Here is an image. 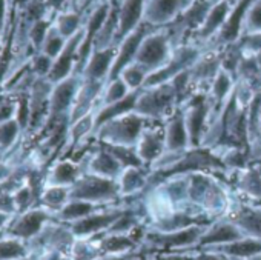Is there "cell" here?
<instances>
[{
  "instance_id": "obj_4",
  "label": "cell",
  "mask_w": 261,
  "mask_h": 260,
  "mask_svg": "<svg viewBox=\"0 0 261 260\" xmlns=\"http://www.w3.org/2000/svg\"><path fill=\"white\" fill-rule=\"evenodd\" d=\"M181 111L191 139V148H197L203 144L207 133L206 128L212 114V102L207 94H194L186 99Z\"/></svg>"
},
{
  "instance_id": "obj_46",
  "label": "cell",
  "mask_w": 261,
  "mask_h": 260,
  "mask_svg": "<svg viewBox=\"0 0 261 260\" xmlns=\"http://www.w3.org/2000/svg\"><path fill=\"white\" fill-rule=\"evenodd\" d=\"M195 260H227L224 254H211V252H203L200 254Z\"/></svg>"
},
{
  "instance_id": "obj_37",
  "label": "cell",
  "mask_w": 261,
  "mask_h": 260,
  "mask_svg": "<svg viewBox=\"0 0 261 260\" xmlns=\"http://www.w3.org/2000/svg\"><path fill=\"white\" fill-rule=\"evenodd\" d=\"M100 248H95L86 239H75L69 249V255L72 260H95L98 258Z\"/></svg>"
},
{
  "instance_id": "obj_17",
  "label": "cell",
  "mask_w": 261,
  "mask_h": 260,
  "mask_svg": "<svg viewBox=\"0 0 261 260\" xmlns=\"http://www.w3.org/2000/svg\"><path fill=\"white\" fill-rule=\"evenodd\" d=\"M204 231L206 228L203 225H195V226H189V228L171 231V232L157 231V232L148 234V242L155 246H163V248H183V246H191L194 243H198Z\"/></svg>"
},
{
  "instance_id": "obj_13",
  "label": "cell",
  "mask_w": 261,
  "mask_h": 260,
  "mask_svg": "<svg viewBox=\"0 0 261 260\" xmlns=\"http://www.w3.org/2000/svg\"><path fill=\"white\" fill-rule=\"evenodd\" d=\"M145 7H146V0H120L118 2L117 45L143 23Z\"/></svg>"
},
{
  "instance_id": "obj_2",
  "label": "cell",
  "mask_w": 261,
  "mask_h": 260,
  "mask_svg": "<svg viewBox=\"0 0 261 260\" xmlns=\"http://www.w3.org/2000/svg\"><path fill=\"white\" fill-rule=\"evenodd\" d=\"M175 48L177 45L168 27L160 30H152L143 39L136 62L145 66L149 71V74L155 73L171 60Z\"/></svg>"
},
{
  "instance_id": "obj_49",
  "label": "cell",
  "mask_w": 261,
  "mask_h": 260,
  "mask_svg": "<svg viewBox=\"0 0 261 260\" xmlns=\"http://www.w3.org/2000/svg\"><path fill=\"white\" fill-rule=\"evenodd\" d=\"M60 260H72V258H71V255H69V254H63V255L60 257Z\"/></svg>"
},
{
  "instance_id": "obj_45",
  "label": "cell",
  "mask_w": 261,
  "mask_h": 260,
  "mask_svg": "<svg viewBox=\"0 0 261 260\" xmlns=\"http://www.w3.org/2000/svg\"><path fill=\"white\" fill-rule=\"evenodd\" d=\"M69 4V0H46V5H48V10L51 13H59L62 11V8L65 5Z\"/></svg>"
},
{
  "instance_id": "obj_3",
  "label": "cell",
  "mask_w": 261,
  "mask_h": 260,
  "mask_svg": "<svg viewBox=\"0 0 261 260\" xmlns=\"http://www.w3.org/2000/svg\"><path fill=\"white\" fill-rule=\"evenodd\" d=\"M177 92L172 83L168 82L159 86L143 88L137 99L136 112L149 120H159L166 117L168 114H172L177 109Z\"/></svg>"
},
{
  "instance_id": "obj_23",
  "label": "cell",
  "mask_w": 261,
  "mask_h": 260,
  "mask_svg": "<svg viewBox=\"0 0 261 260\" xmlns=\"http://www.w3.org/2000/svg\"><path fill=\"white\" fill-rule=\"evenodd\" d=\"M31 255L28 242L7 234L0 235V260H28Z\"/></svg>"
},
{
  "instance_id": "obj_26",
  "label": "cell",
  "mask_w": 261,
  "mask_h": 260,
  "mask_svg": "<svg viewBox=\"0 0 261 260\" xmlns=\"http://www.w3.org/2000/svg\"><path fill=\"white\" fill-rule=\"evenodd\" d=\"M98 205L86 202V200H77V199H71L57 214H56V220L62 222V223H74L80 219L88 217L89 214L98 211L97 208Z\"/></svg>"
},
{
  "instance_id": "obj_43",
  "label": "cell",
  "mask_w": 261,
  "mask_h": 260,
  "mask_svg": "<svg viewBox=\"0 0 261 260\" xmlns=\"http://www.w3.org/2000/svg\"><path fill=\"white\" fill-rule=\"evenodd\" d=\"M16 216H11V214H7L4 211H0V235H4L8 229V226L11 225V222L14 220Z\"/></svg>"
},
{
  "instance_id": "obj_20",
  "label": "cell",
  "mask_w": 261,
  "mask_h": 260,
  "mask_svg": "<svg viewBox=\"0 0 261 260\" xmlns=\"http://www.w3.org/2000/svg\"><path fill=\"white\" fill-rule=\"evenodd\" d=\"M235 77L226 71V69H220L217 73V76L212 79V82L209 83V91H207V96L212 102V111L214 109H221L224 108V105L227 103V100L230 99V96L233 94L235 91Z\"/></svg>"
},
{
  "instance_id": "obj_11",
  "label": "cell",
  "mask_w": 261,
  "mask_h": 260,
  "mask_svg": "<svg viewBox=\"0 0 261 260\" xmlns=\"http://www.w3.org/2000/svg\"><path fill=\"white\" fill-rule=\"evenodd\" d=\"M124 209L112 211H95L85 219L69 223V229L75 239H89L101 231H108L121 216Z\"/></svg>"
},
{
  "instance_id": "obj_1",
  "label": "cell",
  "mask_w": 261,
  "mask_h": 260,
  "mask_svg": "<svg viewBox=\"0 0 261 260\" xmlns=\"http://www.w3.org/2000/svg\"><path fill=\"white\" fill-rule=\"evenodd\" d=\"M148 122L151 120L133 111L101 125L94 131V136L100 144L136 148L140 136L148 128Z\"/></svg>"
},
{
  "instance_id": "obj_22",
  "label": "cell",
  "mask_w": 261,
  "mask_h": 260,
  "mask_svg": "<svg viewBox=\"0 0 261 260\" xmlns=\"http://www.w3.org/2000/svg\"><path fill=\"white\" fill-rule=\"evenodd\" d=\"M149 185V174L145 171V167L124 168L118 177L120 196H134Z\"/></svg>"
},
{
  "instance_id": "obj_29",
  "label": "cell",
  "mask_w": 261,
  "mask_h": 260,
  "mask_svg": "<svg viewBox=\"0 0 261 260\" xmlns=\"http://www.w3.org/2000/svg\"><path fill=\"white\" fill-rule=\"evenodd\" d=\"M94 126H95V111L89 112L88 115L75 120L74 123L69 125L68 129V148H75L79 147L89 134H94Z\"/></svg>"
},
{
  "instance_id": "obj_9",
  "label": "cell",
  "mask_w": 261,
  "mask_h": 260,
  "mask_svg": "<svg viewBox=\"0 0 261 260\" xmlns=\"http://www.w3.org/2000/svg\"><path fill=\"white\" fill-rule=\"evenodd\" d=\"M151 31H152V28L143 22L134 33H130L127 37H124L117 45V54H115V60H114V65H112V69H111V74H109L108 82L112 80V79H117L120 76V73L127 65L136 62V57H137V53L140 50V45H142L143 39Z\"/></svg>"
},
{
  "instance_id": "obj_48",
  "label": "cell",
  "mask_w": 261,
  "mask_h": 260,
  "mask_svg": "<svg viewBox=\"0 0 261 260\" xmlns=\"http://www.w3.org/2000/svg\"><path fill=\"white\" fill-rule=\"evenodd\" d=\"M83 2V0H69V4H68V7H69V10H74V11H77V8L80 7V4Z\"/></svg>"
},
{
  "instance_id": "obj_31",
  "label": "cell",
  "mask_w": 261,
  "mask_h": 260,
  "mask_svg": "<svg viewBox=\"0 0 261 260\" xmlns=\"http://www.w3.org/2000/svg\"><path fill=\"white\" fill-rule=\"evenodd\" d=\"M98 248L108 255L127 254V251L134 248V240L126 234H106V237L100 242Z\"/></svg>"
},
{
  "instance_id": "obj_50",
  "label": "cell",
  "mask_w": 261,
  "mask_h": 260,
  "mask_svg": "<svg viewBox=\"0 0 261 260\" xmlns=\"http://www.w3.org/2000/svg\"><path fill=\"white\" fill-rule=\"evenodd\" d=\"M247 260H261V254H256V255H253V257H250Z\"/></svg>"
},
{
  "instance_id": "obj_25",
  "label": "cell",
  "mask_w": 261,
  "mask_h": 260,
  "mask_svg": "<svg viewBox=\"0 0 261 260\" xmlns=\"http://www.w3.org/2000/svg\"><path fill=\"white\" fill-rule=\"evenodd\" d=\"M218 252L229 255L232 258H250L256 254H261V240L253 237H243L237 242L218 246Z\"/></svg>"
},
{
  "instance_id": "obj_21",
  "label": "cell",
  "mask_w": 261,
  "mask_h": 260,
  "mask_svg": "<svg viewBox=\"0 0 261 260\" xmlns=\"http://www.w3.org/2000/svg\"><path fill=\"white\" fill-rule=\"evenodd\" d=\"M246 237L233 222H220L204 231L198 245L201 246H221Z\"/></svg>"
},
{
  "instance_id": "obj_12",
  "label": "cell",
  "mask_w": 261,
  "mask_h": 260,
  "mask_svg": "<svg viewBox=\"0 0 261 260\" xmlns=\"http://www.w3.org/2000/svg\"><path fill=\"white\" fill-rule=\"evenodd\" d=\"M233 8L226 0H214L201 28L195 34V40L198 43H211L227 23Z\"/></svg>"
},
{
  "instance_id": "obj_28",
  "label": "cell",
  "mask_w": 261,
  "mask_h": 260,
  "mask_svg": "<svg viewBox=\"0 0 261 260\" xmlns=\"http://www.w3.org/2000/svg\"><path fill=\"white\" fill-rule=\"evenodd\" d=\"M233 223L247 237L261 240V208H244L237 214Z\"/></svg>"
},
{
  "instance_id": "obj_30",
  "label": "cell",
  "mask_w": 261,
  "mask_h": 260,
  "mask_svg": "<svg viewBox=\"0 0 261 260\" xmlns=\"http://www.w3.org/2000/svg\"><path fill=\"white\" fill-rule=\"evenodd\" d=\"M85 27L82 14L79 11L74 10H68V11H60L56 17H54V28L68 40L72 36H75L82 28Z\"/></svg>"
},
{
  "instance_id": "obj_33",
  "label": "cell",
  "mask_w": 261,
  "mask_h": 260,
  "mask_svg": "<svg viewBox=\"0 0 261 260\" xmlns=\"http://www.w3.org/2000/svg\"><path fill=\"white\" fill-rule=\"evenodd\" d=\"M130 92H133V91H130L126 86V83L120 77L112 79V80L106 82V85L103 88V92L100 96V102H98V106L97 108L106 106V105H111V103H115V102H120L126 96H129Z\"/></svg>"
},
{
  "instance_id": "obj_36",
  "label": "cell",
  "mask_w": 261,
  "mask_h": 260,
  "mask_svg": "<svg viewBox=\"0 0 261 260\" xmlns=\"http://www.w3.org/2000/svg\"><path fill=\"white\" fill-rule=\"evenodd\" d=\"M16 120L20 125L23 134L27 136L30 128V119H31V100L30 92H20L16 97Z\"/></svg>"
},
{
  "instance_id": "obj_19",
  "label": "cell",
  "mask_w": 261,
  "mask_h": 260,
  "mask_svg": "<svg viewBox=\"0 0 261 260\" xmlns=\"http://www.w3.org/2000/svg\"><path fill=\"white\" fill-rule=\"evenodd\" d=\"M124 171L123 165L105 148L100 147L85 160V173H91L105 179L118 180L121 173Z\"/></svg>"
},
{
  "instance_id": "obj_14",
  "label": "cell",
  "mask_w": 261,
  "mask_h": 260,
  "mask_svg": "<svg viewBox=\"0 0 261 260\" xmlns=\"http://www.w3.org/2000/svg\"><path fill=\"white\" fill-rule=\"evenodd\" d=\"M137 156L145 167H152L166 151L165 128H146L136 145Z\"/></svg>"
},
{
  "instance_id": "obj_35",
  "label": "cell",
  "mask_w": 261,
  "mask_h": 260,
  "mask_svg": "<svg viewBox=\"0 0 261 260\" xmlns=\"http://www.w3.org/2000/svg\"><path fill=\"white\" fill-rule=\"evenodd\" d=\"M53 25H54V20L49 19V17L46 16L45 19H40V20H37L36 23H33V25L30 27L28 39H30L31 45L34 46V50H37V51L42 50L43 42H45V39H46L49 30L53 28Z\"/></svg>"
},
{
  "instance_id": "obj_7",
  "label": "cell",
  "mask_w": 261,
  "mask_h": 260,
  "mask_svg": "<svg viewBox=\"0 0 261 260\" xmlns=\"http://www.w3.org/2000/svg\"><path fill=\"white\" fill-rule=\"evenodd\" d=\"M51 220H56V214L48 211L46 208L37 205L25 212L17 214L14 217V220L11 222V225L8 226L5 234L22 239L30 243L33 239H36L43 231V228Z\"/></svg>"
},
{
  "instance_id": "obj_5",
  "label": "cell",
  "mask_w": 261,
  "mask_h": 260,
  "mask_svg": "<svg viewBox=\"0 0 261 260\" xmlns=\"http://www.w3.org/2000/svg\"><path fill=\"white\" fill-rule=\"evenodd\" d=\"M118 196V180L105 179L91 173H83V176L71 186V199L86 200L95 205L111 202Z\"/></svg>"
},
{
  "instance_id": "obj_38",
  "label": "cell",
  "mask_w": 261,
  "mask_h": 260,
  "mask_svg": "<svg viewBox=\"0 0 261 260\" xmlns=\"http://www.w3.org/2000/svg\"><path fill=\"white\" fill-rule=\"evenodd\" d=\"M65 45H66V39H65V37L54 28V25H53V28L49 30V33H48V36H46V39H45V42H43V46H42L40 53L46 54L48 57H51V59L54 60V59H57L59 54L63 51Z\"/></svg>"
},
{
  "instance_id": "obj_8",
  "label": "cell",
  "mask_w": 261,
  "mask_h": 260,
  "mask_svg": "<svg viewBox=\"0 0 261 260\" xmlns=\"http://www.w3.org/2000/svg\"><path fill=\"white\" fill-rule=\"evenodd\" d=\"M192 0H146L143 22L152 30L171 27Z\"/></svg>"
},
{
  "instance_id": "obj_18",
  "label": "cell",
  "mask_w": 261,
  "mask_h": 260,
  "mask_svg": "<svg viewBox=\"0 0 261 260\" xmlns=\"http://www.w3.org/2000/svg\"><path fill=\"white\" fill-rule=\"evenodd\" d=\"M85 173V163L71 159H59L45 174V186H72Z\"/></svg>"
},
{
  "instance_id": "obj_27",
  "label": "cell",
  "mask_w": 261,
  "mask_h": 260,
  "mask_svg": "<svg viewBox=\"0 0 261 260\" xmlns=\"http://www.w3.org/2000/svg\"><path fill=\"white\" fill-rule=\"evenodd\" d=\"M71 200V186H54L46 185L40 194L39 205L48 211L57 214Z\"/></svg>"
},
{
  "instance_id": "obj_32",
  "label": "cell",
  "mask_w": 261,
  "mask_h": 260,
  "mask_svg": "<svg viewBox=\"0 0 261 260\" xmlns=\"http://www.w3.org/2000/svg\"><path fill=\"white\" fill-rule=\"evenodd\" d=\"M124 83L126 86L130 89V91H140L145 88V83L149 77V71L142 66L140 63L134 62V63H130L127 65L118 76Z\"/></svg>"
},
{
  "instance_id": "obj_6",
  "label": "cell",
  "mask_w": 261,
  "mask_h": 260,
  "mask_svg": "<svg viewBox=\"0 0 261 260\" xmlns=\"http://www.w3.org/2000/svg\"><path fill=\"white\" fill-rule=\"evenodd\" d=\"M82 85H83V76L74 73L68 79L53 86V91L49 96V115H48L46 125H51L59 119L69 117Z\"/></svg>"
},
{
  "instance_id": "obj_15",
  "label": "cell",
  "mask_w": 261,
  "mask_h": 260,
  "mask_svg": "<svg viewBox=\"0 0 261 260\" xmlns=\"http://www.w3.org/2000/svg\"><path fill=\"white\" fill-rule=\"evenodd\" d=\"M165 128V144L168 153H185L191 148V139L181 108H177L168 119Z\"/></svg>"
},
{
  "instance_id": "obj_42",
  "label": "cell",
  "mask_w": 261,
  "mask_h": 260,
  "mask_svg": "<svg viewBox=\"0 0 261 260\" xmlns=\"http://www.w3.org/2000/svg\"><path fill=\"white\" fill-rule=\"evenodd\" d=\"M0 211H4L7 214H11V216H17L19 214L13 193H7V191L0 190Z\"/></svg>"
},
{
  "instance_id": "obj_10",
  "label": "cell",
  "mask_w": 261,
  "mask_h": 260,
  "mask_svg": "<svg viewBox=\"0 0 261 260\" xmlns=\"http://www.w3.org/2000/svg\"><path fill=\"white\" fill-rule=\"evenodd\" d=\"M85 37V27L71 39L66 40V45L63 48V51L59 54L57 59H54L51 73L48 76V80L56 85L65 79H68L69 76H72L75 73V66H77V54H79V48L83 42Z\"/></svg>"
},
{
  "instance_id": "obj_41",
  "label": "cell",
  "mask_w": 261,
  "mask_h": 260,
  "mask_svg": "<svg viewBox=\"0 0 261 260\" xmlns=\"http://www.w3.org/2000/svg\"><path fill=\"white\" fill-rule=\"evenodd\" d=\"M16 117V99H0V123Z\"/></svg>"
},
{
  "instance_id": "obj_39",
  "label": "cell",
  "mask_w": 261,
  "mask_h": 260,
  "mask_svg": "<svg viewBox=\"0 0 261 260\" xmlns=\"http://www.w3.org/2000/svg\"><path fill=\"white\" fill-rule=\"evenodd\" d=\"M240 188L252 196V197H261V174L256 170H247L243 171L238 180Z\"/></svg>"
},
{
  "instance_id": "obj_40",
  "label": "cell",
  "mask_w": 261,
  "mask_h": 260,
  "mask_svg": "<svg viewBox=\"0 0 261 260\" xmlns=\"http://www.w3.org/2000/svg\"><path fill=\"white\" fill-rule=\"evenodd\" d=\"M53 63H54V60L51 57H48L43 53H39V54H36L31 59V62H30V71L37 79H48V76L51 73V68H53Z\"/></svg>"
},
{
  "instance_id": "obj_24",
  "label": "cell",
  "mask_w": 261,
  "mask_h": 260,
  "mask_svg": "<svg viewBox=\"0 0 261 260\" xmlns=\"http://www.w3.org/2000/svg\"><path fill=\"white\" fill-rule=\"evenodd\" d=\"M23 136L25 134L16 119L0 123V159L7 157L8 153L16 151Z\"/></svg>"
},
{
  "instance_id": "obj_16",
  "label": "cell",
  "mask_w": 261,
  "mask_h": 260,
  "mask_svg": "<svg viewBox=\"0 0 261 260\" xmlns=\"http://www.w3.org/2000/svg\"><path fill=\"white\" fill-rule=\"evenodd\" d=\"M117 54V46H109L105 50H92L82 76L85 80L91 82H103L106 83L115 60Z\"/></svg>"
},
{
  "instance_id": "obj_47",
  "label": "cell",
  "mask_w": 261,
  "mask_h": 260,
  "mask_svg": "<svg viewBox=\"0 0 261 260\" xmlns=\"http://www.w3.org/2000/svg\"><path fill=\"white\" fill-rule=\"evenodd\" d=\"M130 257L127 254H120V255H103L95 260H129Z\"/></svg>"
},
{
  "instance_id": "obj_44",
  "label": "cell",
  "mask_w": 261,
  "mask_h": 260,
  "mask_svg": "<svg viewBox=\"0 0 261 260\" xmlns=\"http://www.w3.org/2000/svg\"><path fill=\"white\" fill-rule=\"evenodd\" d=\"M7 4L8 0H0V36L4 34L7 25Z\"/></svg>"
},
{
  "instance_id": "obj_34",
  "label": "cell",
  "mask_w": 261,
  "mask_h": 260,
  "mask_svg": "<svg viewBox=\"0 0 261 260\" xmlns=\"http://www.w3.org/2000/svg\"><path fill=\"white\" fill-rule=\"evenodd\" d=\"M243 34H261V0H252L249 4L243 19Z\"/></svg>"
}]
</instances>
